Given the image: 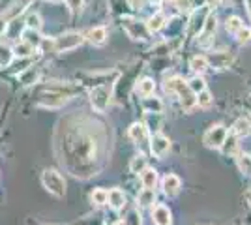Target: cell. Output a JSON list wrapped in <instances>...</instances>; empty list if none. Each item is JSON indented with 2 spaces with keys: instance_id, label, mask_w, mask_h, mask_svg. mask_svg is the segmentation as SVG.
Segmentation results:
<instances>
[{
  "instance_id": "3",
  "label": "cell",
  "mask_w": 251,
  "mask_h": 225,
  "mask_svg": "<svg viewBox=\"0 0 251 225\" xmlns=\"http://www.w3.org/2000/svg\"><path fill=\"white\" fill-rule=\"evenodd\" d=\"M42 182L52 195H56V197H64L66 195V180L56 171H52V169L43 171Z\"/></svg>"
},
{
  "instance_id": "14",
  "label": "cell",
  "mask_w": 251,
  "mask_h": 225,
  "mask_svg": "<svg viewBox=\"0 0 251 225\" xmlns=\"http://www.w3.org/2000/svg\"><path fill=\"white\" fill-rule=\"evenodd\" d=\"M107 201H109V204H111L115 210H120L126 204V195H124V192H120L118 188H115V190L107 192Z\"/></svg>"
},
{
  "instance_id": "24",
  "label": "cell",
  "mask_w": 251,
  "mask_h": 225,
  "mask_svg": "<svg viewBox=\"0 0 251 225\" xmlns=\"http://www.w3.org/2000/svg\"><path fill=\"white\" fill-rule=\"evenodd\" d=\"M141 182L145 188H150V190H154V186L157 182V173L154 169H145V171L141 173Z\"/></svg>"
},
{
  "instance_id": "4",
  "label": "cell",
  "mask_w": 251,
  "mask_h": 225,
  "mask_svg": "<svg viewBox=\"0 0 251 225\" xmlns=\"http://www.w3.org/2000/svg\"><path fill=\"white\" fill-rule=\"evenodd\" d=\"M90 103L98 113H105L111 103V88L107 85L94 86V90L90 92Z\"/></svg>"
},
{
  "instance_id": "6",
  "label": "cell",
  "mask_w": 251,
  "mask_h": 225,
  "mask_svg": "<svg viewBox=\"0 0 251 225\" xmlns=\"http://www.w3.org/2000/svg\"><path fill=\"white\" fill-rule=\"evenodd\" d=\"M225 137H227V129L223 128V126H214L212 129L206 131V135H204V145H206L208 149H221Z\"/></svg>"
},
{
  "instance_id": "32",
  "label": "cell",
  "mask_w": 251,
  "mask_h": 225,
  "mask_svg": "<svg viewBox=\"0 0 251 225\" xmlns=\"http://www.w3.org/2000/svg\"><path fill=\"white\" fill-rule=\"evenodd\" d=\"M129 169L133 173H143L147 169V158L145 156H135L129 163Z\"/></svg>"
},
{
  "instance_id": "19",
  "label": "cell",
  "mask_w": 251,
  "mask_h": 225,
  "mask_svg": "<svg viewBox=\"0 0 251 225\" xmlns=\"http://www.w3.org/2000/svg\"><path fill=\"white\" fill-rule=\"evenodd\" d=\"M129 139L135 141V143H141V141L147 139V126L141 124V122L131 124V128H129Z\"/></svg>"
},
{
  "instance_id": "15",
  "label": "cell",
  "mask_w": 251,
  "mask_h": 225,
  "mask_svg": "<svg viewBox=\"0 0 251 225\" xmlns=\"http://www.w3.org/2000/svg\"><path fill=\"white\" fill-rule=\"evenodd\" d=\"M21 38H23V42H26L28 45H32L34 49H38L43 42V38L40 36V30H32V28H25L21 32Z\"/></svg>"
},
{
  "instance_id": "26",
  "label": "cell",
  "mask_w": 251,
  "mask_h": 225,
  "mask_svg": "<svg viewBox=\"0 0 251 225\" xmlns=\"http://www.w3.org/2000/svg\"><path fill=\"white\" fill-rule=\"evenodd\" d=\"M236 163H238V169L244 175H251V156L248 152H240L238 158H236Z\"/></svg>"
},
{
  "instance_id": "35",
  "label": "cell",
  "mask_w": 251,
  "mask_h": 225,
  "mask_svg": "<svg viewBox=\"0 0 251 225\" xmlns=\"http://www.w3.org/2000/svg\"><path fill=\"white\" fill-rule=\"evenodd\" d=\"M236 36V40H238V43L240 45H248V43L251 42V28H248V26H242L238 32L234 34Z\"/></svg>"
},
{
  "instance_id": "7",
  "label": "cell",
  "mask_w": 251,
  "mask_h": 225,
  "mask_svg": "<svg viewBox=\"0 0 251 225\" xmlns=\"http://www.w3.org/2000/svg\"><path fill=\"white\" fill-rule=\"evenodd\" d=\"M208 13H210L208 6H201L199 10L193 11V15L189 19V36H197L201 32V28H202V25L206 21Z\"/></svg>"
},
{
  "instance_id": "33",
  "label": "cell",
  "mask_w": 251,
  "mask_h": 225,
  "mask_svg": "<svg viewBox=\"0 0 251 225\" xmlns=\"http://www.w3.org/2000/svg\"><path fill=\"white\" fill-rule=\"evenodd\" d=\"M242 26H244V23H242L240 17H229L227 23H225V28H227V32H230V34H236Z\"/></svg>"
},
{
  "instance_id": "27",
  "label": "cell",
  "mask_w": 251,
  "mask_h": 225,
  "mask_svg": "<svg viewBox=\"0 0 251 225\" xmlns=\"http://www.w3.org/2000/svg\"><path fill=\"white\" fill-rule=\"evenodd\" d=\"M137 201H139V204H143V206H150V204L156 201V192L150 190V188H145L143 192L137 195Z\"/></svg>"
},
{
  "instance_id": "41",
  "label": "cell",
  "mask_w": 251,
  "mask_h": 225,
  "mask_svg": "<svg viewBox=\"0 0 251 225\" xmlns=\"http://www.w3.org/2000/svg\"><path fill=\"white\" fill-rule=\"evenodd\" d=\"M129 2H131V4H133V6H139V4H141V2H143V0H129Z\"/></svg>"
},
{
  "instance_id": "37",
  "label": "cell",
  "mask_w": 251,
  "mask_h": 225,
  "mask_svg": "<svg viewBox=\"0 0 251 225\" xmlns=\"http://www.w3.org/2000/svg\"><path fill=\"white\" fill-rule=\"evenodd\" d=\"M68 2V8L72 10V13H81L83 11L84 0H66Z\"/></svg>"
},
{
  "instance_id": "10",
  "label": "cell",
  "mask_w": 251,
  "mask_h": 225,
  "mask_svg": "<svg viewBox=\"0 0 251 225\" xmlns=\"http://www.w3.org/2000/svg\"><path fill=\"white\" fill-rule=\"evenodd\" d=\"M163 193L169 195V197H175L178 192H180V178H178L176 175H167L165 178H163Z\"/></svg>"
},
{
  "instance_id": "29",
  "label": "cell",
  "mask_w": 251,
  "mask_h": 225,
  "mask_svg": "<svg viewBox=\"0 0 251 225\" xmlns=\"http://www.w3.org/2000/svg\"><path fill=\"white\" fill-rule=\"evenodd\" d=\"M143 105H145V109H147L148 113H161V109H163V103H161L157 98H154V100H152L150 96L145 98Z\"/></svg>"
},
{
  "instance_id": "2",
  "label": "cell",
  "mask_w": 251,
  "mask_h": 225,
  "mask_svg": "<svg viewBox=\"0 0 251 225\" xmlns=\"http://www.w3.org/2000/svg\"><path fill=\"white\" fill-rule=\"evenodd\" d=\"M83 42H84V38L81 32H64L52 40V49H54L56 53H66V51L77 49Z\"/></svg>"
},
{
  "instance_id": "25",
  "label": "cell",
  "mask_w": 251,
  "mask_h": 225,
  "mask_svg": "<svg viewBox=\"0 0 251 225\" xmlns=\"http://www.w3.org/2000/svg\"><path fill=\"white\" fill-rule=\"evenodd\" d=\"M32 53H34V47L28 45L26 42H23V40L15 43V47H13V54L19 56V58H26V56H30Z\"/></svg>"
},
{
  "instance_id": "34",
  "label": "cell",
  "mask_w": 251,
  "mask_h": 225,
  "mask_svg": "<svg viewBox=\"0 0 251 225\" xmlns=\"http://www.w3.org/2000/svg\"><path fill=\"white\" fill-rule=\"evenodd\" d=\"M212 101H214V98H212V94H210L206 88H204V90H201L199 94H197V103H199L201 107H210V105H212Z\"/></svg>"
},
{
  "instance_id": "28",
  "label": "cell",
  "mask_w": 251,
  "mask_h": 225,
  "mask_svg": "<svg viewBox=\"0 0 251 225\" xmlns=\"http://www.w3.org/2000/svg\"><path fill=\"white\" fill-rule=\"evenodd\" d=\"M221 149H223V152H225V154H236V150H238L236 135H234V133H232V135H229V133H227V137H225V141H223Z\"/></svg>"
},
{
  "instance_id": "8",
  "label": "cell",
  "mask_w": 251,
  "mask_h": 225,
  "mask_svg": "<svg viewBox=\"0 0 251 225\" xmlns=\"http://www.w3.org/2000/svg\"><path fill=\"white\" fill-rule=\"evenodd\" d=\"M169 149H171V141L165 135H161V133H156L150 141V150H152V154L156 158H163L169 152Z\"/></svg>"
},
{
  "instance_id": "1",
  "label": "cell",
  "mask_w": 251,
  "mask_h": 225,
  "mask_svg": "<svg viewBox=\"0 0 251 225\" xmlns=\"http://www.w3.org/2000/svg\"><path fill=\"white\" fill-rule=\"evenodd\" d=\"M122 28L135 42H145L150 38V30H148L147 23L139 21L135 17H122Z\"/></svg>"
},
{
  "instance_id": "36",
  "label": "cell",
  "mask_w": 251,
  "mask_h": 225,
  "mask_svg": "<svg viewBox=\"0 0 251 225\" xmlns=\"http://www.w3.org/2000/svg\"><path fill=\"white\" fill-rule=\"evenodd\" d=\"M92 201H94L96 204H105L107 203V192L101 190V188L94 190V193H92Z\"/></svg>"
},
{
  "instance_id": "39",
  "label": "cell",
  "mask_w": 251,
  "mask_h": 225,
  "mask_svg": "<svg viewBox=\"0 0 251 225\" xmlns=\"http://www.w3.org/2000/svg\"><path fill=\"white\" fill-rule=\"evenodd\" d=\"M246 8H248V13H250L251 17V0H246Z\"/></svg>"
},
{
  "instance_id": "30",
  "label": "cell",
  "mask_w": 251,
  "mask_h": 225,
  "mask_svg": "<svg viewBox=\"0 0 251 225\" xmlns=\"http://www.w3.org/2000/svg\"><path fill=\"white\" fill-rule=\"evenodd\" d=\"M25 26L32 28V30H40L42 28V17L38 13H30L26 19H25Z\"/></svg>"
},
{
  "instance_id": "23",
  "label": "cell",
  "mask_w": 251,
  "mask_h": 225,
  "mask_svg": "<svg viewBox=\"0 0 251 225\" xmlns=\"http://www.w3.org/2000/svg\"><path fill=\"white\" fill-rule=\"evenodd\" d=\"M13 49L8 47L6 43H0V68H8L13 60Z\"/></svg>"
},
{
  "instance_id": "43",
  "label": "cell",
  "mask_w": 251,
  "mask_h": 225,
  "mask_svg": "<svg viewBox=\"0 0 251 225\" xmlns=\"http://www.w3.org/2000/svg\"><path fill=\"white\" fill-rule=\"evenodd\" d=\"M115 225H126V222H116Z\"/></svg>"
},
{
  "instance_id": "22",
  "label": "cell",
  "mask_w": 251,
  "mask_h": 225,
  "mask_svg": "<svg viewBox=\"0 0 251 225\" xmlns=\"http://www.w3.org/2000/svg\"><path fill=\"white\" fill-rule=\"evenodd\" d=\"M154 90H156V83L152 81V79H143L139 85H137V92L141 94L143 98H148V96H152L154 94Z\"/></svg>"
},
{
  "instance_id": "5",
  "label": "cell",
  "mask_w": 251,
  "mask_h": 225,
  "mask_svg": "<svg viewBox=\"0 0 251 225\" xmlns=\"http://www.w3.org/2000/svg\"><path fill=\"white\" fill-rule=\"evenodd\" d=\"M216 28H218V17H216V13L210 11L206 21H204V25H202V28H201L199 32V42L202 45H208L212 42V38H214V34H216Z\"/></svg>"
},
{
  "instance_id": "9",
  "label": "cell",
  "mask_w": 251,
  "mask_h": 225,
  "mask_svg": "<svg viewBox=\"0 0 251 225\" xmlns=\"http://www.w3.org/2000/svg\"><path fill=\"white\" fill-rule=\"evenodd\" d=\"M176 94L180 96V103H182V107L186 109V111H191V109L197 105V94H195V92L189 88L188 83L182 86Z\"/></svg>"
},
{
  "instance_id": "17",
  "label": "cell",
  "mask_w": 251,
  "mask_h": 225,
  "mask_svg": "<svg viewBox=\"0 0 251 225\" xmlns=\"http://www.w3.org/2000/svg\"><path fill=\"white\" fill-rule=\"evenodd\" d=\"M165 23H167V19H165V15L161 13V11H157V13H154L150 19H148L147 26L150 32H159L163 26H165Z\"/></svg>"
},
{
  "instance_id": "13",
  "label": "cell",
  "mask_w": 251,
  "mask_h": 225,
  "mask_svg": "<svg viewBox=\"0 0 251 225\" xmlns=\"http://www.w3.org/2000/svg\"><path fill=\"white\" fill-rule=\"evenodd\" d=\"M40 81V70L38 68H28L19 74V83L23 86H32Z\"/></svg>"
},
{
  "instance_id": "31",
  "label": "cell",
  "mask_w": 251,
  "mask_h": 225,
  "mask_svg": "<svg viewBox=\"0 0 251 225\" xmlns=\"http://www.w3.org/2000/svg\"><path fill=\"white\" fill-rule=\"evenodd\" d=\"M188 86L195 92V94H199L201 90H204V88H206V83H204V79H202L201 75H195L193 79H189L188 81Z\"/></svg>"
},
{
  "instance_id": "18",
  "label": "cell",
  "mask_w": 251,
  "mask_h": 225,
  "mask_svg": "<svg viewBox=\"0 0 251 225\" xmlns=\"http://www.w3.org/2000/svg\"><path fill=\"white\" fill-rule=\"evenodd\" d=\"M232 133L236 135V137H246V135H250L251 133V124L248 118H238L236 122H234V126H232Z\"/></svg>"
},
{
  "instance_id": "12",
  "label": "cell",
  "mask_w": 251,
  "mask_h": 225,
  "mask_svg": "<svg viewBox=\"0 0 251 225\" xmlns=\"http://www.w3.org/2000/svg\"><path fill=\"white\" fill-rule=\"evenodd\" d=\"M86 40L92 43V45H103L107 40V28L105 26H94L90 28L86 34Z\"/></svg>"
},
{
  "instance_id": "16",
  "label": "cell",
  "mask_w": 251,
  "mask_h": 225,
  "mask_svg": "<svg viewBox=\"0 0 251 225\" xmlns=\"http://www.w3.org/2000/svg\"><path fill=\"white\" fill-rule=\"evenodd\" d=\"M23 25H25V23H21L17 17H13V19L6 25V30H4V32H6V38L11 40V42H13V40H17V38H19V34L23 32Z\"/></svg>"
},
{
  "instance_id": "38",
  "label": "cell",
  "mask_w": 251,
  "mask_h": 225,
  "mask_svg": "<svg viewBox=\"0 0 251 225\" xmlns=\"http://www.w3.org/2000/svg\"><path fill=\"white\" fill-rule=\"evenodd\" d=\"M126 225H141V214L137 210H131L126 218Z\"/></svg>"
},
{
  "instance_id": "20",
  "label": "cell",
  "mask_w": 251,
  "mask_h": 225,
  "mask_svg": "<svg viewBox=\"0 0 251 225\" xmlns=\"http://www.w3.org/2000/svg\"><path fill=\"white\" fill-rule=\"evenodd\" d=\"M230 60H232V54L229 53H216L212 54L208 58V64H214V68H227L230 64Z\"/></svg>"
},
{
  "instance_id": "21",
  "label": "cell",
  "mask_w": 251,
  "mask_h": 225,
  "mask_svg": "<svg viewBox=\"0 0 251 225\" xmlns=\"http://www.w3.org/2000/svg\"><path fill=\"white\" fill-rule=\"evenodd\" d=\"M189 68L195 72L197 75H201V74H204L206 70H208V58L206 56H193L191 60H189Z\"/></svg>"
},
{
  "instance_id": "40",
  "label": "cell",
  "mask_w": 251,
  "mask_h": 225,
  "mask_svg": "<svg viewBox=\"0 0 251 225\" xmlns=\"http://www.w3.org/2000/svg\"><path fill=\"white\" fill-rule=\"evenodd\" d=\"M45 2H51V4H62L66 0H45Z\"/></svg>"
},
{
  "instance_id": "42",
  "label": "cell",
  "mask_w": 251,
  "mask_h": 225,
  "mask_svg": "<svg viewBox=\"0 0 251 225\" xmlns=\"http://www.w3.org/2000/svg\"><path fill=\"white\" fill-rule=\"evenodd\" d=\"M248 203H250V206H251V190L248 192Z\"/></svg>"
},
{
  "instance_id": "11",
  "label": "cell",
  "mask_w": 251,
  "mask_h": 225,
  "mask_svg": "<svg viewBox=\"0 0 251 225\" xmlns=\"http://www.w3.org/2000/svg\"><path fill=\"white\" fill-rule=\"evenodd\" d=\"M152 220L156 225H171V222H173L171 220V210L163 204H157L154 212H152Z\"/></svg>"
}]
</instances>
